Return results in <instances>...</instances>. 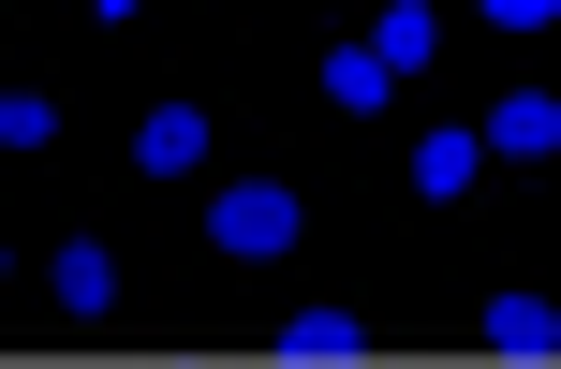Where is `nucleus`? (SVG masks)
<instances>
[{
	"mask_svg": "<svg viewBox=\"0 0 561 369\" xmlns=\"http://www.w3.org/2000/svg\"><path fill=\"white\" fill-rule=\"evenodd\" d=\"M473 30H503V45H547V30H561V0H473Z\"/></svg>",
	"mask_w": 561,
	"mask_h": 369,
	"instance_id": "9b49d317",
	"label": "nucleus"
},
{
	"mask_svg": "<svg viewBox=\"0 0 561 369\" xmlns=\"http://www.w3.org/2000/svg\"><path fill=\"white\" fill-rule=\"evenodd\" d=\"M310 89H325V104H340V118H399V59H385V45H369V30H340V45H325V59H310Z\"/></svg>",
	"mask_w": 561,
	"mask_h": 369,
	"instance_id": "0eeeda50",
	"label": "nucleus"
},
{
	"mask_svg": "<svg viewBox=\"0 0 561 369\" xmlns=\"http://www.w3.org/2000/svg\"><path fill=\"white\" fill-rule=\"evenodd\" d=\"M488 177H503V163H488V134H473V118H428V134L399 148V193H414V207H473Z\"/></svg>",
	"mask_w": 561,
	"mask_h": 369,
	"instance_id": "7ed1b4c3",
	"label": "nucleus"
},
{
	"mask_svg": "<svg viewBox=\"0 0 561 369\" xmlns=\"http://www.w3.org/2000/svg\"><path fill=\"white\" fill-rule=\"evenodd\" d=\"M369 45L399 59V89H428L444 74V0H369Z\"/></svg>",
	"mask_w": 561,
	"mask_h": 369,
	"instance_id": "6e6552de",
	"label": "nucleus"
},
{
	"mask_svg": "<svg viewBox=\"0 0 561 369\" xmlns=\"http://www.w3.org/2000/svg\"><path fill=\"white\" fill-rule=\"evenodd\" d=\"M207 252L222 266H296L310 252V193L296 177H207Z\"/></svg>",
	"mask_w": 561,
	"mask_h": 369,
	"instance_id": "f257e3e1",
	"label": "nucleus"
},
{
	"mask_svg": "<svg viewBox=\"0 0 561 369\" xmlns=\"http://www.w3.org/2000/svg\"><path fill=\"white\" fill-rule=\"evenodd\" d=\"M473 341H488V355H561V296H533V281H503V296H488V311H473Z\"/></svg>",
	"mask_w": 561,
	"mask_h": 369,
	"instance_id": "1a4fd4ad",
	"label": "nucleus"
},
{
	"mask_svg": "<svg viewBox=\"0 0 561 369\" xmlns=\"http://www.w3.org/2000/svg\"><path fill=\"white\" fill-rule=\"evenodd\" d=\"M280 369H355V355H385V325L369 311H340V296H310V311H280V341H266Z\"/></svg>",
	"mask_w": 561,
	"mask_h": 369,
	"instance_id": "423d86ee",
	"label": "nucleus"
},
{
	"mask_svg": "<svg viewBox=\"0 0 561 369\" xmlns=\"http://www.w3.org/2000/svg\"><path fill=\"white\" fill-rule=\"evenodd\" d=\"M207 163H222V118H207L193 89H163V104H134V177H148V193H193Z\"/></svg>",
	"mask_w": 561,
	"mask_h": 369,
	"instance_id": "f03ea898",
	"label": "nucleus"
},
{
	"mask_svg": "<svg viewBox=\"0 0 561 369\" xmlns=\"http://www.w3.org/2000/svg\"><path fill=\"white\" fill-rule=\"evenodd\" d=\"M473 134H488V163H561V89H547V74L488 89V104H473Z\"/></svg>",
	"mask_w": 561,
	"mask_h": 369,
	"instance_id": "39448f33",
	"label": "nucleus"
},
{
	"mask_svg": "<svg viewBox=\"0 0 561 369\" xmlns=\"http://www.w3.org/2000/svg\"><path fill=\"white\" fill-rule=\"evenodd\" d=\"M45 311L59 325H118V311H134V281H118L104 237H45Z\"/></svg>",
	"mask_w": 561,
	"mask_h": 369,
	"instance_id": "20e7f679",
	"label": "nucleus"
},
{
	"mask_svg": "<svg viewBox=\"0 0 561 369\" xmlns=\"http://www.w3.org/2000/svg\"><path fill=\"white\" fill-rule=\"evenodd\" d=\"M0 148H59V104H45V89H0Z\"/></svg>",
	"mask_w": 561,
	"mask_h": 369,
	"instance_id": "9d476101",
	"label": "nucleus"
}]
</instances>
